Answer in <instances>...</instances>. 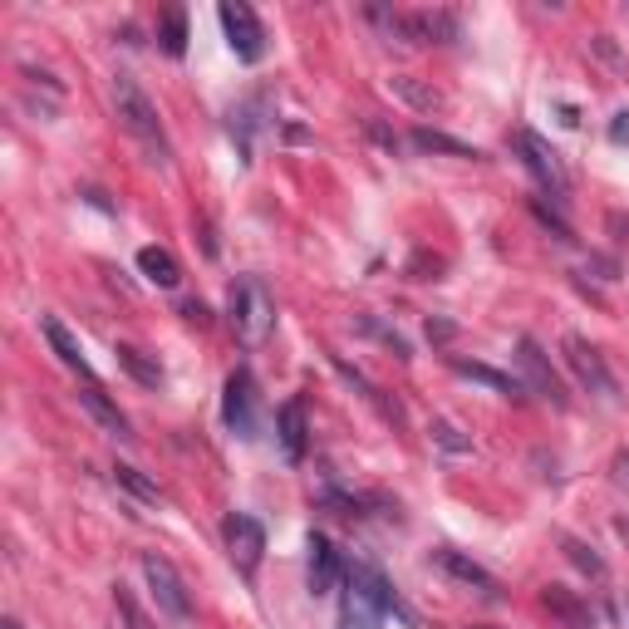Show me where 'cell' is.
<instances>
[{
    "mask_svg": "<svg viewBox=\"0 0 629 629\" xmlns=\"http://www.w3.org/2000/svg\"><path fill=\"white\" fill-rule=\"evenodd\" d=\"M388 615H404V620H414V615L398 605L394 586L379 576L374 566H364V560H354L345 570V605H339V629H379Z\"/></svg>",
    "mask_w": 629,
    "mask_h": 629,
    "instance_id": "1",
    "label": "cell"
},
{
    "mask_svg": "<svg viewBox=\"0 0 629 629\" xmlns=\"http://www.w3.org/2000/svg\"><path fill=\"white\" fill-rule=\"evenodd\" d=\"M113 109H119L123 129L139 139L148 163H158V168L173 163V143H168V129H163V119H158V104L143 94L133 74H113Z\"/></svg>",
    "mask_w": 629,
    "mask_h": 629,
    "instance_id": "2",
    "label": "cell"
},
{
    "mask_svg": "<svg viewBox=\"0 0 629 629\" xmlns=\"http://www.w3.org/2000/svg\"><path fill=\"white\" fill-rule=\"evenodd\" d=\"M226 311H232V329L242 335V345H261V339L271 335V325H276V305H271L266 285L251 281V276H242L232 285Z\"/></svg>",
    "mask_w": 629,
    "mask_h": 629,
    "instance_id": "3",
    "label": "cell"
},
{
    "mask_svg": "<svg viewBox=\"0 0 629 629\" xmlns=\"http://www.w3.org/2000/svg\"><path fill=\"white\" fill-rule=\"evenodd\" d=\"M511 153H517L521 163H526V173L541 182L546 197H556V202H560V197L570 192V173H566V163H560V153L541 139V133L517 129V133H511Z\"/></svg>",
    "mask_w": 629,
    "mask_h": 629,
    "instance_id": "4",
    "label": "cell"
},
{
    "mask_svg": "<svg viewBox=\"0 0 629 629\" xmlns=\"http://www.w3.org/2000/svg\"><path fill=\"white\" fill-rule=\"evenodd\" d=\"M143 580H148V595L153 605L168 615V620H192V595L182 586V576L173 570V560L158 556V551H143Z\"/></svg>",
    "mask_w": 629,
    "mask_h": 629,
    "instance_id": "5",
    "label": "cell"
},
{
    "mask_svg": "<svg viewBox=\"0 0 629 629\" xmlns=\"http://www.w3.org/2000/svg\"><path fill=\"white\" fill-rule=\"evenodd\" d=\"M222 30H226V44H232V54L242 64H261V54H266V30H261L256 10L242 6V0H222Z\"/></svg>",
    "mask_w": 629,
    "mask_h": 629,
    "instance_id": "6",
    "label": "cell"
},
{
    "mask_svg": "<svg viewBox=\"0 0 629 629\" xmlns=\"http://www.w3.org/2000/svg\"><path fill=\"white\" fill-rule=\"evenodd\" d=\"M566 364H570V374H576V379L586 384L595 398H605V404H615V398H620V384H615L610 364H605V354L595 349L590 339L570 335V339H566Z\"/></svg>",
    "mask_w": 629,
    "mask_h": 629,
    "instance_id": "7",
    "label": "cell"
},
{
    "mask_svg": "<svg viewBox=\"0 0 629 629\" xmlns=\"http://www.w3.org/2000/svg\"><path fill=\"white\" fill-rule=\"evenodd\" d=\"M226 536V556H232V566L242 570V576H256L261 556H266V526H261L256 517H246V511H232L222 526Z\"/></svg>",
    "mask_w": 629,
    "mask_h": 629,
    "instance_id": "8",
    "label": "cell"
},
{
    "mask_svg": "<svg viewBox=\"0 0 629 629\" xmlns=\"http://www.w3.org/2000/svg\"><path fill=\"white\" fill-rule=\"evenodd\" d=\"M222 423L236 438H256V379H251V369H232V379H226Z\"/></svg>",
    "mask_w": 629,
    "mask_h": 629,
    "instance_id": "9",
    "label": "cell"
},
{
    "mask_svg": "<svg viewBox=\"0 0 629 629\" xmlns=\"http://www.w3.org/2000/svg\"><path fill=\"white\" fill-rule=\"evenodd\" d=\"M517 359H521V374H526V384H531V394H541L551 408H566V404H570V394H566V384H560V374L551 369V359H546L541 345H536L531 335L517 339Z\"/></svg>",
    "mask_w": 629,
    "mask_h": 629,
    "instance_id": "10",
    "label": "cell"
},
{
    "mask_svg": "<svg viewBox=\"0 0 629 629\" xmlns=\"http://www.w3.org/2000/svg\"><path fill=\"white\" fill-rule=\"evenodd\" d=\"M388 35L408 40V44H453L457 40V20L448 10H418V16H388Z\"/></svg>",
    "mask_w": 629,
    "mask_h": 629,
    "instance_id": "11",
    "label": "cell"
},
{
    "mask_svg": "<svg viewBox=\"0 0 629 629\" xmlns=\"http://www.w3.org/2000/svg\"><path fill=\"white\" fill-rule=\"evenodd\" d=\"M433 560H438V566L448 570V576L457 580V586L477 590V595H483V600H497V595H501L497 576H491V570H483V566H477V560H467L463 551H453V546H438V551H433Z\"/></svg>",
    "mask_w": 629,
    "mask_h": 629,
    "instance_id": "12",
    "label": "cell"
},
{
    "mask_svg": "<svg viewBox=\"0 0 629 629\" xmlns=\"http://www.w3.org/2000/svg\"><path fill=\"white\" fill-rule=\"evenodd\" d=\"M305 551H311V590L315 595H329L345 580V560H339V551H335V541L329 536H319V531H311V541H305Z\"/></svg>",
    "mask_w": 629,
    "mask_h": 629,
    "instance_id": "13",
    "label": "cell"
},
{
    "mask_svg": "<svg viewBox=\"0 0 629 629\" xmlns=\"http://www.w3.org/2000/svg\"><path fill=\"white\" fill-rule=\"evenodd\" d=\"M40 329H44V339H50V349L60 354V364H64V369H74L84 384H99V379H94V364L84 359V349H79V339H74L70 329L60 325V319H54V315H44V319H40Z\"/></svg>",
    "mask_w": 629,
    "mask_h": 629,
    "instance_id": "14",
    "label": "cell"
},
{
    "mask_svg": "<svg viewBox=\"0 0 629 629\" xmlns=\"http://www.w3.org/2000/svg\"><path fill=\"white\" fill-rule=\"evenodd\" d=\"M79 404L89 408V418H94L99 428L109 433V438H119V443H129V438H133L129 418L119 414V404H109V394H104V388H99V384H84V388H79Z\"/></svg>",
    "mask_w": 629,
    "mask_h": 629,
    "instance_id": "15",
    "label": "cell"
},
{
    "mask_svg": "<svg viewBox=\"0 0 629 629\" xmlns=\"http://www.w3.org/2000/svg\"><path fill=\"white\" fill-rule=\"evenodd\" d=\"M276 433H281V453H285V463H301V457H305V443H311V428H305V404H301V398L281 404Z\"/></svg>",
    "mask_w": 629,
    "mask_h": 629,
    "instance_id": "16",
    "label": "cell"
},
{
    "mask_svg": "<svg viewBox=\"0 0 629 629\" xmlns=\"http://www.w3.org/2000/svg\"><path fill=\"white\" fill-rule=\"evenodd\" d=\"M541 605H546V610H551L566 629H595L590 605L580 600L576 590H566V586H546V590H541Z\"/></svg>",
    "mask_w": 629,
    "mask_h": 629,
    "instance_id": "17",
    "label": "cell"
},
{
    "mask_svg": "<svg viewBox=\"0 0 629 629\" xmlns=\"http://www.w3.org/2000/svg\"><path fill=\"white\" fill-rule=\"evenodd\" d=\"M448 364H453V374H463V379H473V384L497 388V394H507V398H521L526 394V384L511 379V374H501V369H487V364H473V359H448Z\"/></svg>",
    "mask_w": 629,
    "mask_h": 629,
    "instance_id": "18",
    "label": "cell"
},
{
    "mask_svg": "<svg viewBox=\"0 0 629 629\" xmlns=\"http://www.w3.org/2000/svg\"><path fill=\"white\" fill-rule=\"evenodd\" d=\"M119 364H123V369H129L143 388H163V364H158L148 349H139V345H119Z\"/></svg>",
    "mask_w": 629,
    "mask_h": 629,
    "instance_id": "19",
    "label": "cell"
},
{
    "mask_svg": "<svg viewBox=\"0 0 629 629\" xmlns=\"http://www.w3.org/2000/svg\"><path fill=\"white\" fill-rule=\"evenodd\" d=\"M139 271L153 285H177L182 281V266L173 261V251H163V246H143L139 251Z\"/></svg>",
    "mask_w": 629,
    "mask_h": 629,
    "instance_id": "20",
    "label": "cell"
},
{
    "mask_svg": "<svg viewBox=\"0 0 629 629\" xmlns=\"http://www.w3.org/2000/svg\"><path fill=\"white\" fill-rule=\"evenodd\" d=\"M335 369H339V374H345V379H349L354 388H359V394H364V398H369V404H374V408H379V414H384L388 423H404V408H398V404H394V398H384V388H374V384H369V379H364V374H359V369H354V364H345V359H339V354H335Z\"/></svg>",
    "mask_w": 629,
    "mask_h": 629,
    "instance_id": "21",
    "label": "cell"
},
{
    "mask_svg": "<svg viewBox=\"0 0 629 629\" xmlns=\"http://www.w3.org/2000/svg\"><path fill=\"white\" fill-rule=\"evenodd\" d=\"M394 84V94L404 99V104H414L418 113H433V109H443V94L433 84H423V79H414V74H394L388 79Z\"/></svg>",
    "mask_w": 629,
    "mask_h": 629,
    "instance_id": "22",
    "label": "cell"
},
{
    "mask_svg": "<svg viewBox=\"0 0 629 629\" xmlns=\"http://www.w3.org/2000/svg\"><path fill=\"white\" fill-rule=\"evenodd\" d=\"M414 148L418 153H443V158H483L473 143L448 139V133H438V129H414Z\"/></svg>",
    "mask_w": 629,
    "mask_h": 629,
    "instance_id": "23",
    "label": "cell"
},
{
    "mask_svg": "<svg viewBox=\"0 0 629 629\" xmlns=\"http://www.w3.org/2000/svg\"><path fill=\"white\" fill-rule=\"evenodd\" d=\"M158 40H163V50L173 54V60H182V54H187V16H182V10H168L163 26H158Z\"/></svg>",
    "mask_w": 629,
    "mask_h": 629,
    "instance_id": "24",
    "label": "cell"
},
{
    "mask_svg": "<svg viewBox=\"0 0 629 629\" xmlns=\"http://www.w3.org/2000/svg\"><path fill=\"white\" fill-rule=\"evenodd\" d=\"M113 483H119L123 491H129V497L148 501V507H153V501H158V483H148V477L139 473V467H129V463H119V467H113Z\"/></svg>",
    "mask_w": 629,
    "mask_h": 629,
    "instance_id": "25",
    "label": "cell"
},
{
    "mask_svg": "<svg viewBox=\"0 0 629 629\" xmlns=\"http://www.w3.org/2000/svg\"><path fill=\"white\" fill-rule=\"evenodd\" d=\"M531 216L546 226V232L556 236V242H576V232H570V222H566V216H560L556 207H546V197H531Z\"/></svg>",
    "mask_w": 629,
    "mask_h": 629,
    "instance_id": "26",
    "label": "cell"
},
{
    "mask_svg": "<svg viewBox=\"0 0 629 629\" xmlns=\"http://www.w3.org/2000/svg\"><path fill=\"white\" fill-rule=\"evenodd\" d=\"M359 329H364V335H374V339H384V345H388V349H394V354H398V359H408V339H404V335H398V329H388V325H379V319H374V315H359Z\"/></svg>",
    "mask_w": 629,
    "mask_h": 629,
    "instance_id": "27",
    "label": "cell"
},
{
    "mask_svg": "<svg viewBox=\"0 0 629 629\" xmlns=\"http://www.w3.org/2000/svg\"><path fill=\"white\" fill-rule=\"evenodd\" d=\"M428 433H433V443H438L443 453H473V438H463V433H457L453 423H443V418H438Z\"/></svg>",
    "mask_w": 629,
    "mask_h": 629,
    "instance_id": "28",
    "label": "cell"
},
{
    "mask_svg": "<svg viewBox=\"0 0 629 629\" xmlns=\"http://www.w3.org/2000/svg\"><path fill=\"white\" fill-rule=\"evenodd\" d=\"M566 556H570V560H576V566H580V570H586V576H595V580H600V576H605V560H600V556H595V551H590V546H586V541H566Z\"/></svg>",
    "mask_w": 629,
    "mask_h": 629,
    "instance_id": "29",
    "label": "cell"
},
{
    "mask_svg": "<svg viewBox=\"0 0 629 629\" xmlns=\"http://www.w3.org/2000/svg\"><path fill=\"white\" fill-rule=\"evenodd\" d=\"M113 600H119V610H123V620H129V629H143V615L133 610V600H129V595H123V586L113 590Z\"/></svg>",
    "mask_w": 629,
    "mask_h": 629,
    "instance_id": "30",
    "label": "cell"
},
{
    "mask_svg": "<svg viewBox=\"0 0 629 629\" xmlns=\"http://www.w3.org/2000/svg\"><path fill=\"white\" fill-rule=\"evenodd\" d=\"M610 139H615V143H629V109L610 119Z\"/></svg>",
    "mask_w": 629,
    "mask_h": 629,
    "instance_id": "31",
    "label": "cell"
},
{
    "mask_svg": "<svg viewBox=\"0 0 629 629\" xmlns=\"http://www.w3.org/2000/svg\"><path fill=\"white\" fill-rule=\"evenodd\" d=\"M369 133H374V139H379V143L388 148V153H398V133H388V129H379V123H374V119H369Z\"/></svg>",
    "mask_w": 629,
    "mask_h": 629,
    "instance_id": "32",
    "label": "cell"
},
{
    "mask_svg": "<svg viewBox=\"0 0 629 629\" xmlns=\"http://www.w3.org/2000/svg\"><path fill=\"white\" fill-rule=\"evenodd\" d=\"M182 315H187L192 325H207V305H202V301H187V305H182Z\"/></svg>",
    "mask_w": 629,
    "mask_h": 629,
    "instance_id": "33",
    "label": "cell"
},
{
    "mask_svg": "<svg viewBox=\"0 0 629 629\" xmlns=\"http://www.w3.org/2000/svg\"><path fill=\"white\" fill-rule=\"evenodd\" d=\"M615 477L629 487V453H620V463H615Z\"/></svg>",
    "mask_w": 629,
    "mask_h": 629,
    "instance_id": "34",
    "label": "cell"
},
{
    "mask_svg": "<svg viewBox=\"0 0 629 629\" xmlns=\"http://www.w3.org/2000/svg\"><path fill=\"white\" fill-rule=\"evenodd\" d=\"M620 620H625V629H629V595L620 600Z\"/></svg>",
    "mask_w": 629,
    "mask_h": 629,
    "instance_id": "35",
    "label": "cell"
},
{
    "mask_svg": "<svg viewBox=\"0 0 629 629\" xmlns=\"http://www.w3.org/2000/svg\"><path fill=\"white\" fill-rule=\"evenodd\" d=\"M0 629H26V625H20V620H6V625H0Z\"/></svg>",
    "mask_w": 629,
    "mask_h": 629,
    "instance_id": "36",
    "label": "cell"
}]
</instances>
